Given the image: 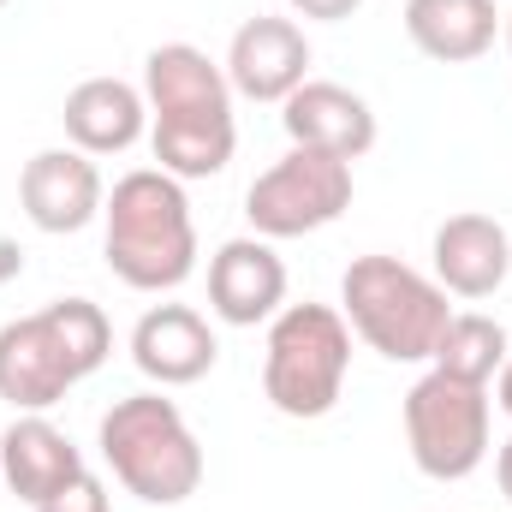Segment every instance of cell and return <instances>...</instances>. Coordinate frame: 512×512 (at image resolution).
I'll list each match as a JSON object with an SVG mask.
<instances>
[{
  "mask_svg": "<svg viewBox=\"0 0 512 512\" xmlns=\"http://www.w3.org/2000/svg\"><path fill=\"white\" fill-rule=\"evenodd\" d=\"M143 102H149V149L161 173H173L179 185L227 173L239 149V120H233V84L221 60H209L197 42L149 48Z\"/></svg>",
  "mask_w": 512,
  "mask_h": 512,
  "instance_id": "obj_1",
  "label": "cell"
},
{
  "mask_svg": "<svg viewBox=\"0 0 512 512\" xmlns=\"http://www.w3.org/2000/svg\"><path fill=\"white\" fill-rule=\"evenodd\" d=\"M102 256L131 292H179L197 274L191 197L161 167H131L102 203Z\"/></svg>",
  "mask_w": 512,
  "mask_h": 512,
  "instance_id": "obj_2",
  "label": "cell"
},
{
  "mask_svg": "<svg viewBox=\"0 0 512 512\" xmlns=\"http://www.w3.org/2000/svg\"><path fill=\"white\" fill-rule=\"evenodd\" d=\"M114 352V328L96 298H54L0 328V399L12 411H54Z\"/></svg>",
  "mask_w": 512,
  "mask_h": 512,
  "instance_id": "obj_3",
  "label": "cell"
},
{
  "mask_svg": "<svg viewBox=\"0 0 512 512\" xmlns=\"http://www.w3.org/2000/svg\"><path fill=\"white\" fill-rule=\"evenodd\" d=\"M96 447H102V465L114 471V483L137 495L143 507H185L209 471L197 429L161 387L114 399L96 423Z\"/></svg>",
  "mask_w": 512,
  "mask_h": 512,
  "instance_id": "obj_4",
  "label": "cell"
},
{
  "mask_svg": "<svg viewBox=\"0 0 512 512\" xmlns=\"http://www.w3.org/2000/svg\"><path fill=\"white\" fill-rule=\"evenodd\" d=\"M340 316L387 364H429L447 322H453V304H447V286L435 274L370 251L352 256L340 274Z\"/></svg>",
  "mask_w": 512,
  "mask_h": 512,
  "instance_id": "obj_5",
  "label": "cell"
},
{
  "mask_svg": "<svg viewBox=\"0 0 512 512\" xmlns=\"http://www.w3.org/2000/svg\"><path fill=\"white\" fill-rule=\"evenodd\" d=\"M352 376V328L334 304H286L268 322L262 346V393L280 417L316 423L340 405Z\"/></svg>",
  "mask_w": 512,
  "mask_h": 512,
  "instance_id": "obj_6",
  "label": "cell"
},
{
  "mask_svg": "<svg viewBox=\"0 0 512 512\" xmlns=\"http://www.w3.org/2000/svg\"><path fill=\"white\" fill-rule=\"evenodd\" d=\"M405 447L411 465L429 483H465L483 459H489V423H495V399L477 382H453L441 370L417 376L405 405Z\"/></svg>",
  "mask_w": 512,
  "mask_h": 512,
  "instance_id": "obj_7",
  "label": "cell"
},
{
  "mask_svg": "<svg viewBox=\"0 0 512 512\" xmlns=\"http://www.w3.org/2000/svg\"><path fill=\"white\" fill-rule=\"evenodd\" d=\"M352 209V161L322 155V149H286L268 173H256L245 191V221L256 239H304L334 227Z\"/></svg>",
  "mask_w": 512,
  "mask_h": 512,
  "instance_id": "obj_8",
  "label": "cell"
},
{
  "mask_svg": "<svg viewBox=\"0 0 512 512\" xmlns=\"http://www.w3.org/2000/svg\"><path fill=\"white\" fill-rule=\"evenodd\" d=\"M18 203H24V221L36 233H84L90 221H102V203H108V179L96 167V155L72 149V143H54V149H36L18 173Z\"/></svg>",
  "mask_w": 512,
  "mask_h": 512,
  "instance_id": "obj_9",
  "label": "cell"
},
{
  "mask_svg": "<svg viewBox=\"0 0 512 512\" xmlns=\"http://www.w3.org/2000/svg\"><path fill=\"white\" fill-rule=\"evenodd\" d=\"M227 84L245 102H286L310 78V36L292 12H256L227 42Z\"/></svg>",
  "mask_w": 512,
  "mask_h": 512,
  "instance_id": "obj_10",
  "label": "cell"
},
{
  "mask_svg": "<svg viewBox=\"0 0 512 512\" xmlns=\"http://www.w3.org/2000/svg\"><path fill=\"white\" fill-rule=\"evenodd\" d=\"M84 453L78 441L48 417V411H18L6 429H0V483L36 512L42 501H54L60 489H72L84 477Z\"/></svg>",
  "mask_w": 512,
  "mask_h": 512,
  "instance_id": "obj_11",
  "label": "cell"
},
{
  "mask_svg": "<svg viewBox=\"0 0 512 512\" xmlns=\"http://www.w3.org/2000/svg\"><path fill=\"white\" fill-rule=\"evenodd\" d=\"M280 126L298 149H322V155H340V161H364L376 149V108L346 90V84H328V78H304L286 102H280Z\"/></svg>",
  "mask_w": 512,
  "mask_h": 512,
  "instance_id": "obj_12",
  "label": "cell"
},
{
  "mask_svg": "<svg viewBox=\"0 0 512 512\" xmlns=\"http://www.w3.org/2000/svg\"><path fill=\"white\" fill-rule=\"evenodd\" d=\"M209 310L227 328H256L286 310V262L268 239H227L209 256Z\"/></svg>",
  "mask_w": 512,
  "mask_h": 512,
  "instance_id": "obj_13",
  "label": "cell"
},
{
  "mask_svg": "<svg viewBox=\"0 0 512 512\" xmlns=\"http://www.w3.org/2000/svg\"><path fill=\"white\" fill-rule=\"evenodd\" d=\"M221 358V340L203 310L191 304H149L131 328V364L155 387H191L203 382Z\"/></svg>",
  "mask_w": 512,
  "mask_h": 512,
  "instance_id": "obj_14",
  "label": "cell"
},
{
  "mask_svg": "<svg viewBox=\"0 0 512 512\" xmlns=\"http://www.w3.org/2000/svg\"><path fill=\"white\" fill-rule=\"evenodd\" d=\"M429 262H435V280L447 286V298H495L512 274V233L495 215H447L429 239Z\"/></svg>",
  "mask_w": 512,
  "mask_h": 512,
  "instance_id": "obj_15",
  "label": "cell"
},
{
  "mask_svg": "<svg viewBox=\"0 0 512 512\" xmlns=\"http://www.w3.org/2000/svg\"><path fill=\"white\" fill-rule=\"evenodd\" d=\"M60 126H66V143L84 149V155H126L131 143L149 137L143 84H126V78H84V84H72L66 108H60Z\"/></svg>",
  "mask_w": 512,
  "mask_h": 512,
  "instance_id": "obj_16",
  "label": "cell"
},
{
  "mask_svg": "<svg viewBox=\"0 0 512 512\" xmlns=\"http://www.w3.org/2000/svg\"><path fill=\"white\" fill-rule=\"evenodd\" d=\"M405 36L435 66H471L501 36L495 0H405Z\"/></svg>",
  "mask_w": 512,
  "mask_h": 512,
  "instance_id": "obj_17",
  "label": "cell"
},
{
  "mask_svg": "<svg viewBox=\"0 0 512 512\" xmlns=\"http://www.w3.org/2000/svg\"><path fill=\"white\" fill-rule=\"evenodd\" d=\"M507 352H512V340L495 316H483V310H453V322H447V334H441L429 370H441V376H453V382L495 387Z\"/></svg>",
  "mask_w": 512,
  "mask_h": 512,
  "instance_id": "obj_18",
  "label": "cell"
},
{
  "mask_svg": "<svg viewBox=\"0 0 512 512\" xmlns=\"http://www.w3.org/2000/svg\"><path fill=\"white\" fill-rule=\"evenodd\" d=\"M36 512H114V501H108V489H102V477L96 471H84L72 489H60L54 501H42Z\"/></svg>",
  "mask_w": 512,
  "mask_h": 512,
  "instance_id": "obj_19",
  "label": "cell"
},
{
  "mask_svg": "<svg viewBox=\"0 0 512 512\" xmlns=\"http://www.w3.org/2000/svg\"><path fill=\"white\" fill-rule=\"evenodd\" d=\"M364 0H286V12L292 18H304V24H340V18H352Z\"/></svg>",
  "mask_w": 512,
  "mask_h": 512,
  "instance_id": "obj_20",
  "label": "cell"
},
{
  "mask_svg": "<svg viewBox=\"0 0 512 512\" xmlns=\"http://www.w3.org/2000/svg\"><path fill=\"white\" fill-rule=\"evenodd\" d=\"M495 483H501V495H507V507H512V435L495 447Z\"/></svg>",
  "mask_w": 512,
  "mask_h": 512,
  "instance_id": "obj_21",
  "label": "cell"
},
{
  "mask_svg": "<svg viewBox=\"0 0 512 512\" xmlns=\"http://www.w3.org/2000/svg\"><path fill=\"white\" fill-rule=\"evenodd\" d=\"M495 405L512 417V352H507V364H501V376H495Z\"/></svg>",
  "mask_w": 512,
  "mask_h": 512,
  "instance_id": "obj_22",
  "label": "cell"
},
{
  "mask_svg": "<svg viewBox=\"0 0 512 512\" xmlns=\"http://www.w3.org/2000/svg\"><path fill=\"white\" fill-rule=\"evenodd\" d=\"M18 268H24V251H18L12 239H0V280H12Z\"/></svg>",
  "mask_w": 512,
  "mask_h": 512,
  "instance_id": "obj_23",
  "label": "cell"
},
{
  "mask_svg": "<svg viewBox=\"0 0 512 512\" xmlns=\"http://www.w3.org/2000/svg\"><path fill=\"white\" fill-rule=\"evenodd\" d=\"M501 36H507V60H512V12L501 18Z\"/></svg>",
  "mask_w": 512,
  "mask_h": 512,
  "instance_id": "obj_24",
  "label": "cell"
},
{
  "mask_svg": "<svg viewBox=\"0 0 512 512\" xmlns=\"http://www.w3.org/2000/svg\"><path fill=\"white\" fill-rule=\"evenodd\" d=\"M6 6H12V0H0V12H6Z\"/></svg>",
  "mask_w": 512,
  "mask_h": 512,
  "instance_id": "obj_25",
  "label": "cell"
}]
</instances>
